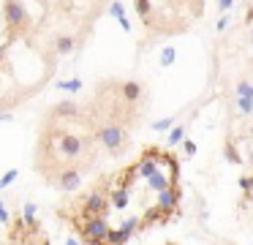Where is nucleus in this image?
I'll list each match as a JSON object with an SVG mask.
<instances>
[{"label": "nucleus", "instance_id": "f257e3e1", "mask_svg": "<svg viewBox=\"0 0 253 245\" xmlns=\"http://www.w3.org/2000/svg\"><path fill=\"white\" fill-rule=\"evenodd\" d=\"M115 0H0V109L30 101Z\"/></svg>", "mask_w": 253, "mask_h": 245}, {"label": "nucleus", "instance_id": "f03ea898", "mask_svg": "<svg viewBox=\"0 0 253 245\" xmlns=\"http://www.w3.org/2000/svg\"><path fill=\"white\" fill-rule=\"evenodd\" d=\"M98 114L93 103L60 101L44 114L36 145V169L46 185L55 183L66 172L84 174L98 163Z\"/></svg>", "mask_w": 253, "mask_h": 245}, {"label": "nucleus", "instance_id": "7ed1b4c3", "mask_svg": "<svg viewBox=\"0 0 253 245\" xmlns=\"http://www.w3.org/2000/svg\"><path fill=\"white\" fill-rule=\"evenodd\" d=\"M237 109H240L242 117H253V98L237 96Z\"/></svg>", "mask_w": 253, "mask_h": 245}, {"label": "nucleus", "instance_id": "20e7f679", "mask_svg": "<svg viewBox=\"0 0 253 245\" xmlns=\"http://www.w3.org/2000/svg\"><path fill=\"white\" fill-rule=\"evenodd\" d=\"M182 139H185V125H174V128H171V134H169V142H166V145L174 147L177 142H182Z\"/></svg>", "mask_w": 253, "mask_h": 245}, {"label": "nucleus", "instance_id": "39448f33", "mask_svg": "<svg viewBox=\"0 0 253 245\" xmlns=\"http://www.w3.org/2000/svg\"><path fill=\"white\" fill-rule=\"evenodd\" d=\"M237 96H245V98H253V85L248 79H242L240 85H237Z\"/></svg>", "mask_w": 253, "mask_h": 245}, {"label": "nucleus", "instance_id": "423d86ee", "mask_svg": "<svg viewBox=\"0 0 253 245\" xmlns=\"http://www.w3.org/2000/svg\"><path fill=\"white\" fill-rule=\"evenodd\" d=\"M174 57H177L174 47H166L164 54H161V63H164V65H171V63H174Z\"/></svg>", "mask_w": 253, "mask_h": 245}, {"label": "nucleus", "instance_id": "0eeeda50", "mask_svg": "<svg viewBox=\"0 0 253 245\" xmlns=\"http://www.w3.org/2000/svg\"><path fill=\"white\" fill-rule=\"evenodd\" d=\"M174 125V117H166V120H158V123H153V131H166Z\"/></svg>", "mask_w": 253, "mask_h": 245}, {"label": "nucleus", "instance_id": "6e6552de", "mask_svg": "<svg viewBox=\"0 0 253 245\" xmlns=\"http://www.w3.org/2000/svg\"><path fill=\"white\" fill-rule=\"evenodd\" d=\"M240 188L245 191V194H251V191H253V177H248V174H242V177H240Z\"/></svg>", "mask_w": 253, "mask_h": 245}, {"label": "nucleus", "instance_id": "1a4fd4ad", "mask_svg": "<svg viewBox=\"0 0 253 245\" xmlns=\"http://www.w3.org/2000/svg\"><path fill=\"white\" fill-rule=\"evenodd\" d=\"M226 27H229V14H220V19L215 22V30H218V33H223Z\"/></svg>", "mask_w": 253, "mask_h": 245}, {"label": "nucleus", "instance_id": "9d476101", "mask_svg": "<svg viewBox=\"0 0 253 245\" xmlns=\"http://www.w3.org/2000/svg\"><path fill=\"white\" fill-rule=\"evenodd\" d=\"M231 5H234V0H218V11H220V14H229Z\"/></svg>", "mask_w": 253, "mask_h": 245}, {"label": "nucleus", "instance_id": "9b49d317", "mask_svg": "<svg viewBox=\"0 0 253 245\" xmlns=\"http://www.w3.org/2000/svg\"><path fill=\"white\" fill-rule=\"evenodd\" d=\"M182 150H185V155H193V152H196V142L185 139V145H182Z\"/></svg>", "mask_w": 253, "mask_h": 245}, {"label": "nucleus", "instance_id": "f8f14e48", "mask_svg": "<svg viewBox=\"0 0 253 245\" xmlns=\"http://www.w3.org/2000/svg\"><path fill=\"white\" fill-rule=\"evenodd\" d=\"M248 163L253 166V147H251V152H248Z\"/></svg>", "mask_w": 253, "mask_h": 245}, {"label": "nucleus", "instance_id": "ddd939ff", "mask_svg": "<svg viewBox=\"0 0 253 245\" xmlns=\"http://www.w3.org/2000/svg\"><path fill=\"white\" fill-rule=\"evenodd\" d=\"M245 196H248V199H251V201H253V191H251V194H245Z\"/></svg>", "mask_w": 253, "mask_h": 245}, {"label": "nucleus", "instance_id": "4468645a", "mask_svg": "<svg viewBox=\"0 0 253 245\" xmlns=\"http://www.w3.org/2000/svg\"><path fill=\"white\" fill-rule=\"evenodd\" d=\"M251 44H253V30H251Z\"/></svg>", "mask_w": 253, "mask_h": 245}]
</instances>
